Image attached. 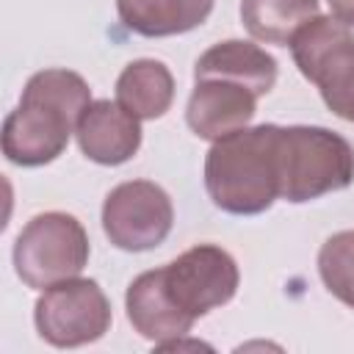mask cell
<instances>
[{
  "instance_id": "12",
  "label": "cell",
  "mask_w": 354,
  "mask_h": 354,
  "mask_svg": "<svg viewBox=\"0 0 354 354\" xmlns=\"http://www.w3.org/2000/svg\"><path fill=\"white\" fill-rule=\"evenodd\" d=\"M116 102L138 119H160L174 102V75L158 58L130 61L116 77Z\"/></svg>"
},
{
  "instance_id": "3",
  "label": "cell",
  "mask_w": 354,
  "mask_h": 354,
  "mask_svg": "<svg viewBox=\"0 0 354 354\" xmlns=\"http://www.w3.org/2000/svg\"><path fill=\"white\" fill-rule=\"evenodd\" d=\"M279 124H257L213 141L205 158V188L218 210L257 216L279 199Z\"/></svg>"
},
{
  "instance_id": "8",
  "label": "cell",
  "mask_w": 354,
  "mask_h": 354,
  "mask_svg": "<svg viewBox=\"0 0 354 354\" xmlns=\"http://www.w3.org/2000/svg\"><path fill=\"white\" fill-rule=\"evenodd\" d=\"M260 97L263 91L243 75L196 61L185 122L194 136L205 141H218L241 127H249Z\"/></svg>"
},
{
  "instance_id": "10",
  "label": "cell",
  "mask_w": 354,
  "mask_h": 354,
  "mask_svg": "<svg viewBox=\"0 0 354 354\" xmlns=\"http://www.w3.org/2000/svg\"><path fill=\"white\" fill-rule=\"evenodd\" d=\"M75 136L88 160L100 166H122L141 147V119L133 116L122 102L91 100Z\"/></svg>"
},
{
  "instance_id": "7",
  "label": "cell",
  "mask_w": 354,
  "mask_h": 354,
  "mask_svg": "<svg viewBox=\"0 0 354 354\" xmlns=\"http://www.w3.org/2000/svg\"><path fill=\"white\" fill-rule=\"evenodd\" d=\"M111 301L97 279L69 277L41 290L33 324L41 340L55 348H77L100 340L111 329Z\"/></svg>"
},
{
  "instance_id": "14",
  "label": "cell",
  "mask_w": 354,
  "mask_h": 354,
  "mask_svg": "<svg viewBox=\"0 0 354 354\" xmlns=\"http://www.w3.org/2000/svg\"><path fill=\"white\" fill-rule=\"evenodd\" d=\"M318 274L324 288L354 310V230H340L321 243Z\"/></svg>"
},
{
  "instance_id": "1",
  "label": "cell",
  "mask_w": 354,
  "mask_h": 354,
  "mask_svg": "<svg viewBox=\"0 0 354 354\" xmlns=\"http://www.w3.org/2000/svg\"><path fill=\"white\" fill-rule=\"evenodd\" d=\"M241 282L235 257L216 243H196L171 263L138 274L124 293L133 329L163 346L185 337L210 310L227 304Z\"/></svg>"
},
{
  "instance_id": "6",
  "label": "cell",
  "mask_w": 354,
  "mask_h": 354,
  "mask_svg": "<svg viewBox=\"0 0 354 354\" xmlns=\"http://www.w3.org/2000/svg\"><path fill=\"white\" fill-rule=\"evenodd\" d=\"M91 254L86 227L64 210H47L33 216L14 241V271L33 288L44 290L55 282L77 277Z\"/></svg>"
},
{
  "instance_id": "11",
  "label": "cell",
  "mask_w": 354,
  "mask_h": 354,
  "mask_svg": "<svg viewBox=\"0 0 354 354\" xmlns=\"http://www.w3.org/2000/svg\"><path fill=\"white\" fill-rule=\"evenodd\" d=\"M213 6L216 0H116L122 25L147 39L188 33L210 17Z\"/></svg>"
},
{
  "instance_id": "13",
  "label": "cell",
  "mask_w": 354,
  "mask_h": 354,
  "mask_svg": "<svg viewBox=\"0 0 354 354\" xmlns=\"http://www.w3.org/2000/svg\"><path fill=\"white\" fill-rule=\"evenodd\" d=\"M318 14V0H241V22L263 44L288 47L293 33Z\"/></svg>"
},
{
  "instance_id": "4",
  "label": "cell",
  "mask_w": 354,
  "mask_h": 354,
  "mask_svg": "<svg viewBox=\"0 0 354 354\" xmlns=\"http://www.w3.org/2000/svg\"><path fill=\"white\" fill-rule=\"evenodd\" d=\"M279 199L301 205L354 183V147L335 130L290 124L279 130Z\"/></svg>"
},
{
  "instance_id": "2",
  "label": "cell",
  "mask_w": 354,
  "mask_h": 354,
  "mask_svg": "<svg viewBox=\"0 0 354 354\" xmlns=\"http://www.w3.org/2000/svg\"><path fill=\"white\" fill-rule=\"evenodd\" d=\"M91 105L88 83L72 69H41L30 75L19 105L3 122V155L14 166L53 163Z\"/></svg>"
},
{
  "instance_id": "9",
  "label": "cell",
  "mask_w": 354,
  "mask_h": 354,
  "mask_svg": "<svg viewBox=\"0 0 354 354\" xmlns=\"http://www.w3.org/2000/svg\"><path fill=\"white\" fill-rule=\"evenodd\" d=\"M174 224L169 194L152 180H127L102 202V230L122 252H147L166 241Z\"/></svg>"
},
{
  "instance_id": "15",
  "label": "cell",
  "mask_w": 354,
  "mask_h": 354,
  "mask_svg": "<svg viewBox=\"0 0 354 354\" xmlns=\"http://www.w3.org/2000/svg\"><path fill=\"white\" fill-rule=\"evenodd\" d=\"M332 8V17L346 22L348 28H354V0H326Z\"/></svg>"
},
{
  "instance_id": "5",
  "label": "cell",
  "mask_w": 354,
  "mask_h": 354,
  "mask_svg": "<svg viewBox=\"0 0 354 354\" xmlns=\"http://www.w3.org/2000/svg\"><path fill=\"white\" fill-rule=\"evenodd\" d=\"M288 47L301 77L321 91L324 105L335 116L354 122V33L351 28L335 17L318 14L293 33Z\"/></svg>"
}]
</instances>
